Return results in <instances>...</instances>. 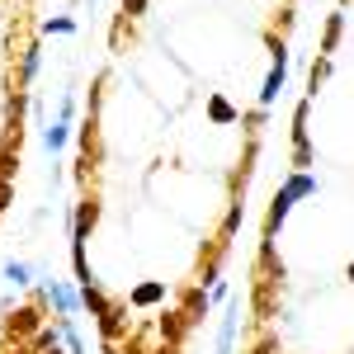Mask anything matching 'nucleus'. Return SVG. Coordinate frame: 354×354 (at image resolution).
Returning <instances> with one entry per match:
<instances>
[{"instance_id": "obj_11", "label": "nucleus", "mask_w": 354, "mask_h": 354, "mask_svg": "<svg viewBox=\"0 0 354 354\" xmlns=\"http://www.w3.org/2000/svg\"><path fill=\"white\" fill-rule=\"evenodd\" d=\"M208 118H213V123H232V118H236V109H232L227 100H213V104H208Z\"/></svg>"}, {"instance_id": "obj_13", "label": "nucleus", "mask_w": 354, "mask_h": 354, "mask_svg": "<svg viewBox=\"0 0 354 354\" xmlns=\"http://www.w3.org/2000/svg\"><path fill=\"white\" fill-rule=\"evenodd\" d=\"M43 33H48V38H53V33H76V19H48Z\"/></svg>"}, {"instance_id": "obj_15", "label": "nucleus", "mask_w": 354, "mask_h": 354, "mask_svg": "<svg viewBox=\"0 0 354 354\" xmlns=\"http://www.w3.org/2000/svg\"><path fill=\"white\" fill-rule=\"evenodd\" d=\"M227 298V283H222V279H213V293H208V302H222Z\"/></svg>"}, {"instance_id": "obj_9", "label": "nucleus", "mask_w": 354, "mask_h": 354, "mask_svg": "<svg viewBox=\"0 0 354 354\" xmlns=\"http://www.w3.org/2000/svg\"><path fill=\"white\" fill-rule=\"evenodd\" d=\"M5 279H10L15 288H24V283H33V270H28L24 260H10V265H5Z\"/></svg>"}, {"instance_id": "obj_2", "label": "nucleus", "mask_w": 354, "mask_h": 354, "mask_svg": "<svg viewBox=\"0 0 354 354\" xmlns=\"http://www.w3.org/2000/svg\"><path fill=\"white\" fill-rule=\"evenodd\" d=\"M283 81H288V48L274 43V66H270V76H265V90H260V109H270L274 100H279Z\"/></svg>"}, {"instance_id": "obj_10", "label": "nucleus", "mask_w": 354, "mask_h": 354, "mask_svg": "<svg viewBox=\"0 0 354 354\" xmlns=\"http://www.w3.org/2000/svg\"><path fill=\"white\" fill-rule=\"evenodd\" d=\"M340 28H345V15H330L326 38H322V53H335V43H340Z\"/></svg>"}, {"instance_id": "obj_18", "label": "nucleus", "mask_w": 354, "mask_h": 354, "mask_svg": "<svg viewBox=\"0 0 354 354\" xmlns=\"http://www.w3.org/2000/svg\"><path fill=\"white\" fill-rule=\"evenodd\" d=\"M5 203H10V185L0 180V208H5Z\"/></svg>"}, {"instance_id": "obj_19", "label": "nucleus", "mask_w": 354, "mask_h": 354, "mask_svg": "<svg viewBox=\"0 0 354 354\" xmlns=\"http://www.w3.org/2000/svg\"><path fill=\"white\" fill-rule=\"evenodd\" d=\"M350 283H354V265H350Z\"/></svg>"}, {"instance_id": "obj_7", "label": "nucleus", "mask_w": 354, "mask_h": 354, "mask_svg": "<svg viewBox=\"0 0 354 354\" xmlns=\"http://www.w3.org/2000/svg\"><path fill=\"white\" fill-rule=\"evenodd\" d=\"M283 189L293 194V198H312V194H317V180H312V175H288V180H283Z\"/></svg>"}, {"instance_id": "obj_8", "label": "nucleus", "mask_w": 354, "mask_h": 354, "mask_svg": "<svg viewBox=\"0 0 354 354\" xmlns=\"http://www.w3.org/2000/svg\"><path fill=\"white\" fill-rule=\"evenodd\" d=\"M165 298V283H142V288H133V307H151V302H161Z\"/></svg>"}, {"instance_id": "obj_16", "label": "nucleus", "mask_w": 354, "mask_h": 354, "mask_svg": "<svg viewBox=\"0 0 354 354\" xmlns=\"http://www.w3.org/2000/svg\"><path fill=\"white\" fill-rule=\"evenodd\" d=\"M123 10L128 15H147V0H123Z\"/></svg>"}, {"instance_id": "obj_1", "label": "nucleus", "mask_w": 354, "mask_h": 354, "mask_svg": "<svg viewBox=\"0 0 354 354\" xmlns=\"http://www.w3.org/2000/svg\"><path fill=\"white\" fill-rule=\"evenodd\" d=\"M43 298L57 307V317H62V322H71V317L81 312V293H76V288H66L62 279H43Z\"/></svg>"}, {"instance_id": "obj_12", "label": "nucleus", "mask_w": 354, "mask_h": 354, "mask_svg": "<svg viewBox=\"0 0 354 354\" xmlns=\"http://www.w3.org/2000/svg\"><path fill=\"white\" fill-rule=\"evenodd\" d=\"M57 345H62V330H38V340H33V350H53L57 354Z\"/></svg>"}, {"instance_id": "obj_14", "label": "nucleus", "mask_w": 354, "mask_h": 354, "mask_svg": "<svg viewBox=\"0 0 354 354\" xmlns=\"http://www.w3.org/2000/svg\"><path fill=\"white\" fill-rule=\"evenodd\" d=\"M33 76H38V48L24 53V81H33Z\"/></svg>"}, {"instance_id": "obj_3", "label": "nucleus", "mask_w": 354, "mask_h": 354, "mask_svg": "<svg viewBox=\"0 0 354 354\" xmlns=\"http://www.w3.org/2000/svg\"><path fill=\"white\" fill-rule=\"evenodd\" d=\"M71 113H76V100L66 95V100H62V113H57V123L48 128V133H43L48 151H62V147H66V137H71Z\"/></svg>"}, {"instance_id": "obj_17", "label": "nucleus", "mask_w": 354, "mask_h": 354, "mask_svg": "<svg viewBox=\"0 0 354 354\" xmlns=\"http://www.w3.org/2000/svg\"><path fill=\"white\" fill-rule=\"evenodd\" d=\"M10 170H15V165H10V151H0V180H5Z\"/></svg>"}, {"instance_id": "obj_5", "label": "nucleus", "mask_w": 354, "mask_h": 354, "mask_svg": "<svg viewBox=\"0 0 354 354\" xmlns=\"http://www.w3.org/2000/svg\"><path fill=\"white\" fill-rule=\"evenodd\" d=\"M293 203H298V198H293L288 189L274 194V203H270V236L279 232V227H283V218H288V208H293Z\"/></svg>"}, {"instance_id": "obj_4", "label": "nucleus", "mask_w": 354, "mask_h": 354, "mask_svg": "<svg viewBox=\"0 0 354 354\" xmlns=\"http://www.w3.org/2000/svg\"><path fill=\"white\" fill-rule=\"evenodd\" d=\"M293 165H312V142H307V100L298 104V113H293Z\"/></svg>"}, {"instance_id": "obj_6", "label": "nucleus", "mask_w": 354, "mask_h": 354, "mask_svg": "<svg viewBox=\"0 0 354 354\" xmlns=\"http://www.w3.org/2000/svg\"><path fill=\"white\" fill-rule=\"evenodd\" d=\"M236 317H241L236 307L222 317V326H218V354H232V345H236Z\"/></svg>"}]
</instances>
